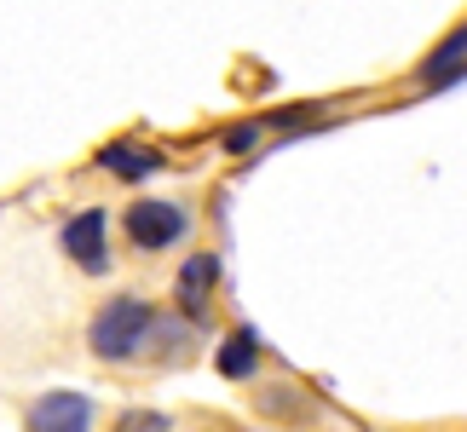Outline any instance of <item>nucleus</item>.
<instances>
[{"mask_svg": "<svg viewBox=\"0 0 467 432\" xmlns=\"http://www.w3.org/2000/svg\"><path fill=\"white\" fill-rule=\"evenodd\" d=\"M156 305L150 300H139V294H116V300H104L93 323H87V346H93L99 364H133V357H145L150 352V340H156Z\"/></svg>", "mask_w": 467, "mask_h": 432, "instance_id": "nucleus-1", "label": "nucleus"}, {"mask_svg": "<svg viewBox=\"0 0 467 432\" xmlns=\"http://www.w3.org/2000/svg\"><path fill=\"white\" fill-rule=\"evenodd\" d=\"M121 231H128V242L139 254H168V248H179L191 237V208L168 202V196H139L121 213Z\"/></svg>", "mask_w": 467, "mask_h": 432, "instance_id": "nucleus-2", "label": "nucleus"}, {"mask_svg": "<svg viewBox=\"0 0 467 432\" xmlns=\"http://www.w3.org/2000/svg\"><path fill=\"white\" fill-rule=\"evenodd\" d=\"M58 248H64V260L76 265V272L104 277L110 272V213L104 208H76L58 225Z\"/></svg>", "mask_w": 467, "mask_h": 432, "instance_id": "nucleus-3", "label": "nucleus"}, {"mask_svg": "<svg viewBox=\"0 0 467 432\" xmlns=\"http://www.w3.org/2000/svg\"><path fill=\"white\" fill-rule=\"evenodd\" d=\"M93 421H99L93 398L69 386H52L24 409V432H93Z\"/></svg>", "mask_w": 467, "mask_h": 432, "instance_id": "nucleus-4", "label": "nucleus"}, {"mask_svg": "<svg viewBox=\"0 0 467 432\" xmlns=\"http://www.w3.org/2000/svg\"><path fill=\"white\" fill-rule=\"evenodd\" d=\"M213 288H220V254H191L179 265V283H173V300H179V317L202 329L208 312H213Z\"/></svg>", "mask_w": 467, "mask_h": 432, "instance_id": "nucleus-5", "label": "nucleus"}, {"mask_svg": "<svg viewBox=\"0 0 467 432\" xmlns=\"http://www.w3.org/2000/svg\"><path fill=\"white\" fill-rule=\"evenodd\" d=\"M99 168L121 179V185H145L150 173H161L168 161H161V150H150V144H139V139H110V144H99Z\"/></svg>", "mask_w": 467, "mask_h": 432, "instance_id": "nucleus-6", "label": "nucleus"}, {"mask_svg": "<svg viewBox=\"0 0 467 432\" xmlns=\"http://www.w3.org/2000/svg\"><path fill=\"white\" fill-rule=\"evenodd\" d=\"M213 369L225 375V381H254L260 375V334L248 329H231L225 340H220V352H213Z\"/></svg>", "mask_w": 467, "mask_h": 432, "instance_id": "nucleus-7", "label": "nucleus"}, {"mask_svg": "<svg viewBox=\"0 0 467 432\" xmlns=\"http://www.w3.org/2000/svg\"><path fill=\"white\" fill-rule=\"evenodd\" d=\"M467 76V24L456 29V35H444V41L427 52V64H421V87H451V81H462Z\"/></svg>", "mask_w": 467, "mask_h": 432, "instance_id": "nucleus-8", "label": "nucleus"}, {"mask_svg": "<svg viewBox=\"0 0 467 432\" xmlns=\"http://www.w3.org/2000/svg\"><path fill=\"white\" fill-rule=\"evenodd\" d=\"M110 432H173V421L161 409H128V416L110 421Z\"/></svg>", "mask_w": 467, "mask_h": 432, "instance_id": "nucleus-9", "label": "nucleus"}, {"mask_svg": "<svg viewBox=\"0 0 467 432\" xmlns=\"http://www.w3.org/2000/svg\"><path fill=\"white\" fill-rule=\"evenodd\" d=\"M260 139H265L260 121H237V128L225 133V150H231V156H248V150H260Z\"/></svg>", "mask_w": 467, "mask_h": 432, "instance_id": "nucleus-10", "label": "nucleus"}]
</instances>
